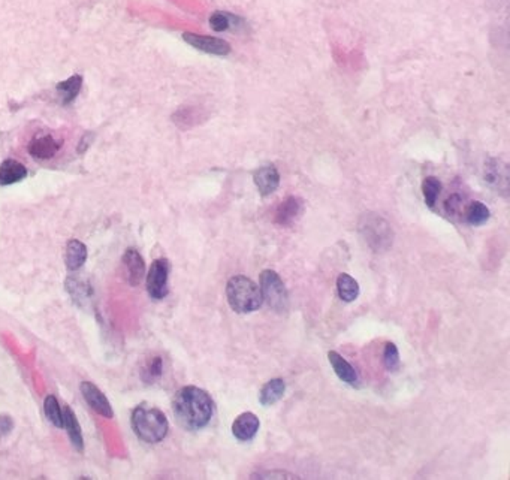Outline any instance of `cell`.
I'll use <instances>...</instances> for the list:
<instances>
[{"instance_id": "1", "label": "cell", "mask_w": 510, "mask_h": 480, "mask_svg": "<svg viewBox=\"0 0 510 480\" xmlns=\"http://www.w3.org/2000/svg\"><path fill=\"white\" fill-rule=\"evenodd\" d=\"M172 410L177 422L189 431H196L210 424L213 418L214 402L208 392L196 386H185L177 391L172 400Z\"/></svg>"}, {"instance_id": "2", "label": "cell", "mask_w": 510, "mask_h": 480, "mask_svg": "<svg viewBox=\"0 0 510 480\" xmlns=\"http://www.w3.org/2000/svg\"><path fill=\"white\" fill-rule=\"evenodd\" d=\"M132 428L138 438L146 443H159L167 437L169 424L159 409L139 404L132 413Z\"/></svg>"}, {"instance_id": "3", "label": "cell", "mask_w": 510, "mask_h": 480, "mask_svg": "<svg viewBox=\"0 0 510 480\" xmlns=\"http://www.w3.org/2000/svg\"><path fill=\"white\" fill-rule=\"evenodd\" d=\"M226 298L230 309L237 313L247 314L259 310L264 298L261 287L246 275H234L226 284Z\"/></svg>"}, {"instance_id": "4", "label": "cell", "mask_w": 510, "mask_h": 480, "mask_svg": "<svg viewBox=\"0 0 510 480\" xmlns=\"http://www.w3.org/2000/svg\"><path fill=\"white\" fill-rule=\"evenodd\" d=\"M261 292L264 301L269 309L277 313H286L289 310V293L283 280L275 271L265 270L261 274Z\"/></svg>"}, {"instance_id": "5", "label": "cell", "mask_w": 510, "mask_h": 480, "mask_svg": "<svg viewBox=\"0 0 510 480\" xmlns=\"http://www.w3.org/2000/svg\"><path fill=\"white\" fill-rule=\"evenodd\" d=\"M361 230L364 232L365 241L376 252L384 250L392 244V229L382 217L365 216L364 223H361Z\"/></svg>"}, {"instance_id": "6", "label": "cell", "mask_w": 510, "mask_h": 480, "mask_svg": "<svg viewBox=\"0 0 510 480\" xmlns=\"http://www.w3.org/2000/svg\"><path fill=\"white\" fill-rule=\"evenodd\" d=\"M171 264L168 259H156L147 274V291L153 300H163L168 295V278Z\"/></svg>"}, {"instance_id": "7", "label": "cell", "mask_w": 510, "mask_h": 480, "mask_svg": "<svg viewBox=\"0 0 510 480\" xmlns=\"http://www.w3.org/2000/svg\"><path fill=\"white\" fill-rule=\"evenodd\" d=\"M80 389H81V393H83L84 400L87 401V404L96 413H98V415H101L103 418H107V419L114 418V411H112V407L110 404V401L101 392V389L96 388L93 385V383H90V382H83Z\"/></svg>"}, {"instance_id": "8", "label": "cell", "mask_w": 510, "mask_h": 480, "mask_svg": "<svg viewBox=\"0 0 510 480\" xmlns=\"http://www.w3.org/2000/svg\"><path fill=\"white\" fill-rule=\"evenodd\" d=\"M185 41L195 46L196 50H201L208 54H216V55H226L230 51V45L219 37H210V36H199L195 33H185L182 35Z\"/></svg>"}, {"instance_id": "9", "label": "cell", "mask_w": 510, "mask_h": 480, "mask_svg": "<svg viewBox=\"0 0 510 480\" xmlns=\"http://www.w3.org/2000/svg\"><path fill=\"white\" fill-rule=\"evenodd\" d=\"M485 181L486 183L495 189V191L507 195L509 191V169L506 163L502 160L493 159L488 165L485 166Z\"/></svg>"}, {"instance_id": "10", "label": "cell", "mask_w": 510, "mask_h": 480, "mask_svg": "<svg viewBox=\"0 0 510 480\" xmlns=\"http://www.w3.org/2000/svg\"><path fill=\"white\" fill-rule=\"evenodd\" d=\"M304 200L296 196H289L275 209V223L278 226H291L301 217Z\"/></svg>"}, {"instance_id": "11", "label": "cell", "mask_w": 510, "mask_h": 480, "mask_svg": "<svg viewBox=\"0 0 510 480\" xmlns=\"http://www.w3.org/2000/svg\"><path fill=\"white\" fill-rule=\"evenodd\" d=\"M261 428V420L252 411L241 413L232 424V434L239 441L253 440Z\"/></svg>"}, {"instance_id": "12", "label": "cell", "mask_w": 510, "mask_h": 480, "mask_svg": "<svg viewBox=\"0 0 510 480\" xmlns=\"http://www.w3.org/2000/svg\"><path fill=\"white\" fill-rule=\"evenodd\" d=\"M123 265L126 270L129 284L138 286L146 277V262H144L142 256L135 248H128L126 253L123 255Z\"/></svg>"}, {"instance_id": "13", "label": "cell", "mask_w": 510, "mask_h": 480, "mask_svg": "<svg viewBox=\"0 0 510 480\" xmlns=\"http://www.w3.org/2000/svg\"><path fill=\"white\" fill-rule=\"evenodd\" d=\"M253 181L259 190V194L262 196H268L274 194L278 189V185H280V174H278V171L274 165H265L255 172Z\"/></svg>"}, {"instance_id": "14", "label": "cell", "mask_w": 510, "mask_h": 480, "mask_svg": "<svg viewBox=\"0 0 510 480\" xmlns=\"http://www.w3.org/2000/svg\"><path fill=\"white\" fill-rule=\"evenodd\" d=\"M62 144V141L56 139L51 135H40L35 137L28 144V153L35 159H51L60 150Z\"/></svg>"}, {"instance_id": "15", "label": "cell", "mask_w": 510, "mask_h": 480, "mask_svg": "<svg viewBox=\"0 0 510 480\" xmlns=\"http://www.w3.org/2000/svg\"><path fill=\"white\" fill-rule=\"evenodd\" d=\"M328 359H330V363L331 367L334 368L335 374L339 376V379L344 383H348V385L353 386V388H358L359 386V377H358V372H356V370L350 366V363L346 361L340 353L337 352H330L328 353Z\"/></svg>"}, {"instance_id": "16", "label": "cell", "mask_w": 510, "mask_h": 480, "mask_svg": "<svg viewBox=\"0 0 510 480\" xmlns=\"http://www.w3.org/2000/svg\"><path fill=\"white\" fill-rule=\"evenodd\" d=\"M27 177V169L20 162L14 159H6L0 165V186H9L18 183Z\"/></svg>"}, {"instance_id": "17", "label": "cell", "mask_w": 510, "mask_h": 480, "mask_svg": "<svg viewBox=\"0 0 510 480\" xmlns=\"http://www.w3.org/2000/svg\"><path fill=\"white\" fill-rule=\"evenodd\" d=\"M286 392V383L283 379H271L266 382L259 392V402L264 407L274 406L275 402L280 401Z\"/></svg>"}, {"instance_id": "18", "label": "cell", "mask_w": 510, "mask_h": 480, "mask_svg": "<svg viewBox=\"0 0 510 480\" xmlns=\"http://www.w3.org/2000/svg\"><path fill=\"white\" fill-rule=\"evenodd\" d=\"M87 259V247L78 239H71L66 246V266L71 271H76L85 264Z\"/></svg>"}, {"instance_id": "19", "label": "cell", "mask_w": 510, "mask_h": 480, "mask_svg": "<svg viewBox=\"0 0 510 480\" xmlns=\"http://www.w3.org/2000/svg\"><path fill=\"white\" fill-rule=\"evenodd\" d=\"M63 427L67 431V436L71 438L72 446L78 450V452H83L84 449V440H83V433H81V427L76 420V416L74 415V411L69 407H65L63 410Z\"/></svg>"}, {"instance_id": "20", "label": "cell", "mask_w": 510, "mask_h": 480, "mask_svg": "<svg viewBox=\"0 0 510 480\" xmlns=\"http://www.w3.org/2000/svg\"><path fill=\"white\" fill-rule=\"evenodd\" d=\"M337 292L344 302H353L359 296V284L349 274H340L337 278Z\"/></svg>"}, {"instance_id": "21", "label": "cell", "mask_w": 510, "mask_h": 480, "mask_svg": "<svg viewBox=\"0 0 510 480\" xmlns=\"http://www.w3.org/2000/svg\"><path fill=\"white\" fill-rule=\"evenodd\" d=\"M464 216H466V222L471 226H480L488 222L489 218V208L479 203V200H473V203H470L467 207H466V211H464Z\"/></svg>"}, {"instance_id": "22", "label": "cell", "mask_w": 510, "mask_h": 480, "mask_svg": "<svg viewBox=\"0 0 510 480\" xmlns=\"http://www.w3.org/2000/svg\"><path fill=\"white\" fill-rule=\"evenodd\" d=\"M81 84H83V78L80 75H74L71 76V78H67L66 81L57 84L56 90L59 92V94L62 96V102L65 105L71 103L76 98V94H78L81 90Z\"/></svg>"}, {"instance_id": "23", "label": "cell", "mask_w": 510, "mask_h": 480, "mask_svg": "<svg viewBox=\"0 0 510 480\" xmlns=\"http://www.w3.org/2000/svg\"><path fill=\"white\" fill-rule=\"evenodd\" d=\"M441 181L436 177H427L423 180L422 183V194H423V199H425V204L430 208H434L437 199L441 194Z\"/></svg>"}, {"instance_id": "24", "label": "cell", "mask_w": 510, "mask_h": 480, "mask_svg": "<svg viewBox=\"0 0 510 480\" xmlns=\"http://www.w3.org/2000/svg\"><path fill=\"white\" fill-rule=\"evenodd\" d=\"M44 411L46 419L57 428L63 427V411L60 409L59 401L54 395H48L44 402Z\"/></svg>"}, {"instance_id": "25", "label": "cell", "mask_w": 510, "mask_h": 480, "mask_svg": "<svg viewBox=\"0 0 510 480\" xmlns=\"http://www.w3.org/2000/svg\"><path fill=\"white\" fill-rule=\"evenodd\" d=\"M163 372V361L160 357H153L141 370V379L144 383H156Z\"/></svg>"}, {"instance_id": "26", "label": "cell", "mask_w": 510, "mask_h": 480, "mask_svg": "<svg viewBox=\"0 0 510 480\" xmlns=\"http://www.w3.org/2000/svg\"><path fill=\"white\" fill-rule=\"evenodd\" d=\"M383 363L388 371H397L400 367V352L393 343H386L383 350Z\"/></svg>"}, {"instance_id": "27", "label": "cell", "mask_w": 510, "mask_h": 480, "mask_svg": "<svg viewBox=\"0 0 510 480\" xmlns=\"http://www.w3.org/2000/svg\"><path fill=\"white\" fill-rule=\"evenodd\" d=\"M232 24V17L225 12H216L210 17V26L214 32H225Z\"/></svg>"}, {"instance_id": "28", "label": "cell", "mask_w": 510, "mask_h": 480, "mask_svg": "<svg viewBox=\"0 0 510 480\" xmlns=\"http://www.w3.org/2000/svg\"><path fill=\"white\" fill-rule=\"evenodd\" d=\"M67 289L71 291L74 300H84V298H87L92 293L90 287L85 286L83 282H80L78 278L67 282Z\"/></svg>"}, {"instance_id": "29", "label": "cell", "mask_w": 510, "mask_h": 480, "mask_svg": "<svg viewBox=\"0 0 510 480\" xmlns=\"http://www.w3.org/2000/svg\"><path fill=\"white\" fill-rule=\"evenodd\" d=\"M461 205H463V200H461V196H458V195L450 196V198L446 200V203H445L446 213H448L449 216H457V213H459Z\"/></svg>"}, {"instance_id": "30", "label": "cell", "mask_w": 510, "mask_h": 480, "mask_svg": "<svg viewBox=\"0 0 510 480\" xmlns=\"http://www.w3.org/2000/svg\"><path fill=\"white\" fill-rule=\"evenodd\" d=\"M14 429V422L8 415L0 416V438H5Z\"/></svg>"}]
</instances>
